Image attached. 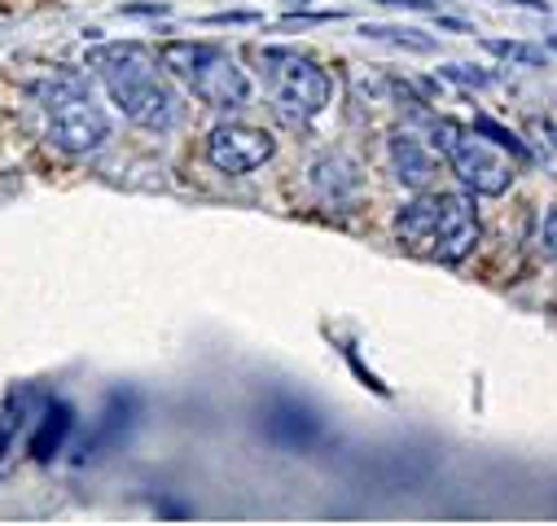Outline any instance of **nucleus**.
Returning <instances> with one entry per match:
<instances>
[{"mask_svg": "<svg viewBox=\"0 0 557 526\" xmlns=\"http://www.w3.org/2000/svg\"><path fill=\"white\" fill-rule=\"evenodd\" d=\"M92 66L110 92V101L119 105L123 118H132L136 127L150 132H172L185 110L176 88L168 84V75L159 71V62L141 49V45H110L92 53Z\"/></svg>", "mask_w": 557, "mask_h": 526, "instance_id": "f257e3e1", "label": "nucleus"}, {"mask_svg": "<svg viewBox=\"0 0 557 526\" xmlns=\"http://www.w3.org/2000/svg\"><path fill=\"white\" fill-rule=\"evenodd\" d=\"M479 211L466 193H422L395 211V237L440 263H461L479 246Z\"/></svg>", "mask_w": 557, "mask_h": 526, "instance_id": "f03ea898", "label": "nucleus"}, {"mask_svg": "<svg viewBox=\"0 0 557 526\" xmlns=\"http://www.w3.org/2000/svg\"><path fill=\"white\" fill-rule=\"evenodd\" d=\"M255 66H259V79H263V88L272 97V110L282 114L286 123L317 118L334 97L330 71L317 66L312 58L295 53V49H282V45L255 49Z\"/></svg>", "mask_w": 557, "mask_h": 526, "instance_id": "7ed1b4c3", "label": "nucleus"}, {"mask_svg": "<svg viewBox=\"0 0 557 526\" xmlns=\"http://www.w3.org/2000/svg\"><path fill=\"white\" fill-rule=\"evenodd\" d=\"M49 114V141L66 154H92L110 141V118L88 97V84L79 75H53L32 88Z\"/></svg>", "mask_w": 557, "mask_h": 526, "instance_id": "20e7f679", "label": "nucleus"}, {"mask_svg": "<svg viewBox=\"0 0 557 526\" xmlns=\"http://www.w3.org/2000/svg\"><path fill=\"white\" fill-rule=\"evenodd\" d=\"M163 62L172 66L176 79H185V88L198 101H207L215 110H242L250 101V75L220 45L172 40V45H163Z\"/></svg>", "mask_w": 557, "mask_h": 526, "instance_id": "39448f33", "label": "nucleus"}, {"mask_svg": "<svg viewBox=\"0 0 557 526\" xmlns=\"http://www.w3.org/2000/svg\"><path fill=\"white\" fill-rule=\"evenodd\" d=\"M431 132H435V150L448 159V167L457 172V180L470 193L500 198L513 185V154H505L500 146H492L483 132L461 127L453 118H431Z\"/></svg>", "mask_w": 557, "mask_h": 526, "instance_id": "423d86ee", "label": "nucleus"}, {"mask_svg": "<svg viewBox=\"0 0 557 526\" xmlns=\"http://www.w3.org/2000/svg\"><path fill=\"white\" fill-rule=\"evenodd\" d=\"M276 154V141L250 123H215L207 137V163L224 176H250Z\"/></svg>", "mask_w": 557, "mask_h": 526, "instance_id": "0eeeda50", "label": "nucleus"}, {"mask_svg": "<svg viewBox=\"0 0 557 526\" xmlns=\"http://www.w3.org/2000/svg\"><path fill=\"white\" fill-rule=\"evenodd\" d=\"M391 172H395V180L404 189L422 193V189H431L440 163H435V150L422 137H412V132H395L391 137Z\"/></svg>", "mask_w": 557, "mask_h": 526, "instance_id": "6e6552de", "label": "nucleus"}, {"mask_svg": "<svg viewBox=\"0 0 557 526\" xmlns=\"http://www.w3.org/2000/svg\"><path fill=\"white\" fill-rule=\"evenodd\" d=\"M312 189L330 202V206H347L360 193V172L343 159V154H325L312 163Z\"/></svg>", "mask_w": 557, "mask_h": 526, "instance_id": "1a4fd4ad", "label": "nucleus"}, {"mask_svg": "<svg viewBox=\"0 0 557 526\" xmlns=\"http://www.w3.org/2000/svg\"><path fill=\"white\" fill-rule=\"evenodd\" d=\"M71 430H75V413L66 404H49L45 417H40V430L32 435V456L36 461H53L62 452V443L71 439Z\"/></svg>", "mask_w": 557, "mask_h": 526, "instance_id": "9d476101", "label": "nucleus"}, {"mask_svg": "<svg viewBox=\"0 0 557 526\" xmlns=\"http://www.w3.org/2000/svg\"><path fill=\"white\" fill-rule=\"evenodd\" d=\"M272 435L290 448H308L317 439V422L299 409H282V413H272Z\"/></svg>", "mask_w": 557, "mask_h": 526, "instance_id": "9b49d317", "label": "nucleus"}, {"mask_svg": "<svg viewBox=\"0 0 557 526\" xmlns=\"http://www.w3.org/2000/svg\"><path fill=\"white\" fill-rule=\"evenodd\" d=\"M474 132H483V137H487L492 146H500V150H505V154H513V159H531V146H527V141H518L505 123H496V118H487V114H479V118H474Z\"/></svg>", "mask_w": 557, "mask_h": 526, "instance_id": "f8f14e48", "label": "nucleus"}, {"mask_svg": "<svg viewBox=\"0 0 557 526\" xmlns=\"http://www.w3.org/2000/svg\"><path fill=\"white\" fill-rule=\"evenodd\" d=\"M360 36H369V40H391V45H399V49H417V53H431L435 49V40L431 36H412V32H404V27H360Z\"/></svg>", "mask_w": 557, "mask_h": 526, "instance_id": "ddd939ff", "label": "nucleus"}, {"mask_svg": "<svg viewBox=\"0 0 557 526\" xmlns=\"http://www.w3.org/2000/svg\"><path fill=\"white\" fill-rule=\"evenodd\" d=\"M531 137H535L531 154H535L540 163L557 167V123H553V118H531Z\"/></svg>", "mask_w": 557, "mask_h": 526, "instance_id": "4468645a", "label": "nucleus"}, {"mask_svg": "<svg viewBox=\"0 0 557 526\" xmlns=\"http://www.w3.org/2000/svg\"><path fill=\"white\" fill-rule=\"evenodd\" d=\"M483 49H487V53H496V58H513V62H527V66H544V53H540V49H531V45H509V40H483Z\"/></svg>", "mask_w": 557, "mask_h": 526, "instance_id": "2eb2a0df", "label": "nucleus"}, {"mask_svg": "<svg viewBox=\"0 0 557 526\" xmlns=\"http://www.w3.org/2000/svg\"><path fill=\"white\" fill-rule=\"evenodd\" d=\"M540 246H544V254L557 263V202L544 211V220H540Z\"/></svg>", "mask_w": 557, "mask_h": 526, "instance_id": "dca6fc26", "label": "nucleus"}, {"mask_svg": "<svg viewBox=\"0 0 557 526\" xmlns=\"http://www.w3.org/2000/svg\"><path fill=\"white\" fill-rule=\"evenodd\" d=\"M444 75L457 79V84H470V88H487V84H492L487 71H470V66H444Z\"/></svg>", "mask_w": 557, "mask_h": 526, "instance_id": "f3484780", "label": "nucleus"}, {"mask_svg": "<svg viewBox=\"0 0 557 526\" xmlns=\"http://www.w3.org/2000/svg\"><path fill=\"white\" fill-rule=\"evenodd\" d=\"M377 5H399V10H422V14H435V0H377Z\"/></svg>", "mask_w": 557, "mask_h": 526, "instance_id": "a211bd4d", "label": "nucleus"}, {"mask_svg": "<svg viewBox=\"0 0 557 526\" xmlns=\"http://www.w3.org/2000/svg\"><path fill=\"white\" fill-rule=\"evenodd\" d=\"M123 14H168V5H123Z\"/></svg>", "mask_w": 557, "mask_h": 526, "instance_id": "6ab92c4d", "label": "nucleus"}, {"mask_svg": "<svg viewBox=\"0 0 557 526\" xmlns=\"http://www.w3.org/2000/svg\"><path fill=\"white\" fill-rule=\"evenodd\" d=\"M553 49H557V40H553Z\"/></svg>", "mask_w": 557, "mask_h": 526, "instance_id": "aec40b11", "label": "nucleus"}]
</instances>
